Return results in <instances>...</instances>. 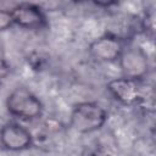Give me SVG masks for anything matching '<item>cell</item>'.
<instances>
[{"instance_id": "obj_8", "label": "cell", "mask_w": 156, "mask_h": 156, "mask_svg": "<svg viewBox=\"0 0 156 156\" xmlns=\"http://www.w3.org/2000/svg\"><path fill=\"white\" fill-rule=\"evenodd\" d=\"M13 26L11 10L0 9V32H5Z\"/></svg>"}, {"instance_id": "obj_7", "label": "cell", "mask_w": 156, "mask_h": 156, "mask_svg": "<svg viewBox=\"0 0 156 156\" xmlns=\"http://www.w3.org/2000/svg\"><path fill=\"white\" fill-rule=\"evenodd\" d=\"M106 89L116 101L124 106H133L138 104L141 98L139 82L126 78L123 76L108 80Z\"/></svg>"}, {"instance_id": "obj_1", "label": "cell", "mask_w": 156, "mask_h": 156, "mask_svg": "<svg viewBox=\"0 0 156 156\" xmlns=\"http://www.w3.org/2000/svg\"><path fill=\"white\" fill-rule=\"evenodd\" d=\"M107 121V111L95 101H82L72 107L69 126L80 134H90L100 130Z\"/></svg>"}, {"instance_id": "obj_6", "label": "cell", "mask_w": 156, "mask_h": 156, "mask_svg": "<svg viewBox=\"0 0 156 156\" xmlns=\"http://www.w3.org/2000/svg\"><path fill=\"white\" fill-rule=\"evenodd\" d=\"M13 24L24 29H43L48 26V18L44 10L35 4L21 2L11 9Z\"/></svg>"}, {"instance_id": "obj_9", "label": "cell", "mask_w": 156, "mask_h": 156, "mask_svg": "<svg viewBox=\"0 0 156 156\" xmlns=\"http://www.w3.org/2000/svg\"><path fill=\"white\" fill-rule=\"evenodd\" d=\"M7 71H9V68H7V65L0 66V85H1V83H2V79L5 78V76L7 74Z\"/></svg>"}, {"instance_id": "obj_2", "label": "cell", "mask_w": 156, "mask_h": 156, "mask_svg": "<svg viewBox=\"0 0 156 156\" xmlns=\"http://www.w3.org/2000/svg\"><path fill=\"white\" fill-rule=\"evenodd\" d=\"M7 112L21 119H37L43 115L44 105L41 100L28 88L16 87L6 98Z\"/></svg>"}, {"instance_id": "obj_3", "label": "cell", "mask_w": 156, "mask_h": 156, "mask_svg": "<svg viewBox=\"0 0 156 156\" xmlns=\"http://www.w3.org/2000/svg\"><path fill=\"white\" fill-rule=\"evenodd\" d=\"M118 66L123 77L139 82L149 73V56L140 46H126L118 58Z\"/></svg>"}, {"instance_id": "obj_5", "label": "cell", "mask_w": 156, "mask_h": 156, "mask_svg": "<svg viewBox=\"0 0 156 156\" xmlns=\"http://www.w3.org/2000/svg\"><path fill=\"white\" fill-rule=\"evenodd\" d=\"M0 145L9 151H24L32 147L33 134L18 122H6L0 128Z\"/></svg>"}, {"instance_id": "obj_10", "label": "cell", "mask_w": 156, "mask_h": 156, "mask_svg": "<svg viewBox=\"0 0 156 156\" xmlns=\"http://www.w3.org/2000/svg\"><path fill=\"white\" fill-rule=\"evenodd\" d=\"M4 65H6V62H5V49H4V45L0 41V66H4Z\"/></svg>"}, {"instance_id": "obj_4", "label": "cell", "mask_w": 156, "mask_h": 156, "mask_svg": "<svg viewBox=\"0 0 156 156\" xmlns=\"http://www.w3.org/2000/svg\"><path fill=\"white\" fill-rule=\"evenodd\" d=\"M124 49L126 41L122 37L112 33H106L94 39L89 44L88 52L93 60L102 63H110L118 61Z\"/></svg>"}]
</instances>
